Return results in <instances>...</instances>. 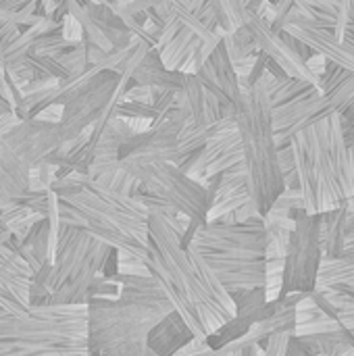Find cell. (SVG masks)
Masks as SVG:
<instances>
[{
  "label": "cell",
  "instance_id": "23",
  "mask_svg": "<svg viewBox=\"0 0 354 356\" xmlns=\"http://www.w3.org/2000/svg\"><path fill=\"white\" fill-rule=\"evenodd\" d=\"M200 44H202V40L196 33H192L188 27L182 25L179 31L165 46H161L156 52H159V56H161V60L165 63L167 69L190 73L196 50H198Z\"/></svg>",
  "mask_w": 354,
  "mask_h": 356
},
{
  "label": "cell",
  "instance_id": "18",
  "mask_svg": "<svg viewBox=\"0 0 354 356\" xmlns=\"http://www.w3.org/2000/svg\"><path fill=\"white\" fill-rule=\"evenodd\" d=\"M194 338L196 336L186 325V321L175 311H171L148 332L146 346L156 356H175Z\"/></svg>",
  "mask_w": 354,
  "mask_h": 356
},
{
  "label": "cell",
  "instance_id": "2",
  "mask_svg": "<svg viewBox=\"0 0 354 356\" xmlns=\"http://www.w3.org/2000/svg\"><path fill=\"white\" fill-rule=\"evenodd\" d=\"M50 190L61 225L79 227L117 252L146 257L150 213L136 196L106 190L77 171L56 175Z\"/></svg>",
  "mask_w": 354,
  "mask_h": 356
},
{
  "label": "cell",
  "instance_id": "16",
  "mask_svg": "<svg viewBox=\"0 0 354 356\" xmlns=\"http://www.w3.org/2000/svg\"><path fill=\"white\" fill-rule=\"evenodd\" d=\"M177 106L188 115L194 127H213L223 117H234L236 108H225L198 79L196 73H186L182 88L177 90Z\"/></svg>",
  "mask_w": 354,
  "mask_h": 356
},
{
  "label": "cell",
  "instance_id": "20",
  "mask_svg": "<svg viewBox=\"0 0 354 356\" xmlns=\"http://www.w3.org/2000/svg\"><path fill=\"white\" fill-rule=\"evenodd\" d=\"M119 284L117 300L129 305H142L163 311H173L171 302L165 296L163 286L148 273V275H115Z\"/></svg>",
  "mask_w": 354,
  "mask_h": 356
},
{
  "label": "cell",
  "instance_id": "31",
  "mask_svg": "<svg viewBox=\"0 0 354 356\" xmlns=\"http://www.w3.org/2000/svg\"><path fill=\"white\" fill-rule=\"evenodd\" d=\"M351 73L344 71L342 67H338L336 63L332 60H325V67L323 71L319 73V79H321V92H330L332 88H336L338 83H342L344 79H348Z\"/></svg>",
  "mask_w": 354,
  "mask_h": 356
},
{
  "label": "cell",
  "instance_id": "30",
  "mask_svg": "<svg viewBox=\"0 0 354 356\" xmlns=\"http://www.w3.org/2000/svg\"><path fill=\"white\" fill-rule=\"evenodd\" d=\"M165 0H115V4L111 6L121 19L125 17H140L146 15L148 10H152L154 6H159Z\"/></svg>",
  "mask_w": 354,
  "mask_h": 356
},
{
  "label": "cell",
  "instance_id": "26",
  "mask_svg": "<svg viewBox=\"0 0 354 356\" xmlns=\"http://www.w3.org/2000/svg\"><path fill=\"white\" fill-rule=\"evenodd\" d=\"M115 117L123 119L134 131H146L150 123L156 119V111L152 108V104L121 98L115 106Z\"/></svg>",
  "mask_w": 354,
  "mask_h": 356
},
{
  "label": "cell",
  "instance_id": "21",
  "mask_svg": "<svg viewBox=\"0 0 354 356\" xmlns=\"http://www.w3.org/2000/svg\"><path fill=\"white\" fill-rule=\"evenodd\" d=\"M348 225V204L319 213V244L323 259H338L344 252Z\"/></svg>",
  "mask_w": 354,
  "mask_h": 356
},
{
  "label": "cell",
  "instance_id": "14",
  "mask_svg": "<svg viewBox=\"0 0 354 356\" xmlns=\"http://www.w3.org/2000/svg\"><path fill=\"white\" fill-rule=\"evenodd\" d=\"M336 113L330 98L319 90H311L309 94H303L290 102L271 106V117H273V131H275V142L277 148L286 146L296 134L313 127L328 115Z\"/></svg>",
  "mask_w": 354,
  "mask_h": 356
},
{
  "label": "cell",
  "instance_id": "11",
  "mask_svg": "<svg viewBox=\"0 0 354 356\" xmlns=\"http://www.w3.org/2000/svg\"><path fill=\"white\" fill-rule=\"evenodd\" d=\"M240 163H242V144L236 129V119L223 117L221 121H217L215 134L207 140V144L177 167L184 169L190 177L204 184L207 179L221 175L223 171Z\"/></svg>",
  "mask_w": 354,
  "mask_h": 356
},
{
  "label": "cell",
  "instance_id": "7",
  "mask_svg": "<svg viewBox=\"0 0 354 356\" xmlns=\"http://www.w3.org/2000/svg\"><path fill=\"white\" fill-rule=\"evenodd\" d=\"M88 309V355L117 356L131 344H146L148 332L171 311L129 305L108 298H90Z\"/></svg>",
  "mask_w": 354,
  "mask_h": 356
},
{
  "label": "cell",
  "instance_id": "8",
  "mask_svg": "<svg viewBox=\"0 0 354 356\" xmlns=\"http://www.w3.org/2000/svg\"><path fill=\"white\" fill-rule=\"evenodd\" d=\"M119 167L140 181V188L173 207L188 221L202 225L211 207L209 190L202 181L190 177L169 161H131L119 159Z\"/></svg>",
  "mask_w": 354,
  "mask_h": 356
},
{
  "label": "cell",
  "instance_id": "24",
  "mask_svg": "<svg viewBox=\"0 0 354 356\" xmlns=\"http://www.w3.org/2000/svg\"><path fill=\"white\" fill-rule=\"evenodd\" d=\"M315 288H340L354 294V248H344L338 259H321Z\"/></svg>",
  "mask_w": 354,
  "mask_h": 356
},
{
  "label": "cell",
  "instance_id": "36",
  "mask_svg": "<svg viewBox=\"0 0 354 356\" xmlns=\"http://www.w3.org/2000/svg\"><path fill=\"white\" fill-rule=\"evenodd\" d=\"M52 4H54V13H52V19H56V21H61L65 15H67V4H69V0H52Z\"/></svg>",
  "mask_w": 354,
  "mask_h": 356
},
{
  "label": "cell",
  "instance_id": "6",
  "mask_svg": "<svg viewBox=\"0 0 354 356\" xmlns=\"http://www.w3.org/2000/svg\"><path fill=\"white\" fill-rule=\"evenodd\" d=\"M115 250L79 227L61 225L46 282L50 305H86L90 288Z\"/></svg>",
  "mask_w": 354,
  "mask_h": 356
},
{
  "label": "cell",
  "instance_id": "35",
  "mask_svg": "<svg viewBox=\"0 0 354 356\" xmlns=\"http://www.w3.org/2000/svg\"><path fill=\"white\" fill-rule=\"evenodd\" d=\"M317 356H354V348L351 344H338V346H334V348H330V350H325V353Z\"/></svg>",
  "mask_w": 354,
  "mask_h": 356
},
{
  "label": "cell",
  "instance_id": "15",
  "mask_svg": "<svg viewBox=\"0 0 354 356\" xmlns=\"http://www.w3.org/2000/svg\"><path fill=\"white\" fill-rule=\"evenodd\" d=\"M196 75L202 81V86L225 108H236V104L242 96V86H240V77L234 69V63L223 46V40L215 46V50L209 54V58L200 65Z\"/></svg>",
  "mask_w": 354,
  "mask_h": 356
},
{
  "label": "cell",
  "instance_id": "29",
  "mask_svg": "<svg viewBox=\"0 0 354 356\" xmlns=\"http://www.w3.org/2000/svg\"><path fill=\"white\" fill-rule=\"evenodd\" d=\"M58 63L63 65V69L67 71V75H81L86 73L92 65L88 63V46L86 42H77L71 50L63 52L61 56H56Z\"/></svg>",
  "mask_w": 354,
  "mask_h": 356
},
{
  "label": "cell",
  "instance_id": "1",
  "mask_svg": "<svg viewBox=\"0 0 354 356\" xmlns=\"http://www.w3.org/2000/svg\"><path fill=\"white\" fill-rule=\"evenodd\" d=\"M188 223L150 213L144 263L194 336L209 340L236 317V302L207 261L184 244Z\"/></svg>",
  "mask_w": 354,
  "mask_h": 356
},
{
  "label": "cell",
  "instance_id": "28",
  "mask_svg": "<svg viewBox=\"0 0 354 356\" xmlns=\"http://www.w3.org/2000/svg\"><path fill=\"white\" fill-rule=\"evenodd\" d=\"M223 46L232 58V63H240V60H246V58H252L257 56V44L252 40V33L248 29V25H242L230 33H223Z\"/></svg>",
  "mask_w": 354,
  "mask_h": 356
},
{
  "label": "cell",
  "instance_id": "25",
  "mask_svg": "<svg viewBox=\"0 0 354 356\" xmlns=\"http://www.w3.org/2000/svg\"><path fill=\"white\" fill-rule=\"evenodd\" d=\"M44 15L42 0H0V23L29 27Z\"/></svg>",
  "mask_w": 354,
  "mask_h": 356
},
{
  "label": "cell",
  "instance_id": "10",
  "mask_svg": "<svg viewBox=\"0 0 354 356\" xmlns=\"http://www.w3.org/2000/svg\"><path fill=\"white\" fill-rule=\"evenodd\" d=\"M319 244V215H303L294 221L284 257L282 296L311 294L317 286L321 265Z\"/></svg>",
  "mask_w": 354,
  "mask_h": 356
},
{
  "label": "cell",
  "instance_id": "9",
  "mask_svg": "<svg viewBox=\"0 0 354 356\" xmlns=\"http://www.w3.org/2000/svg\"><path fill=\"white\" fill-rule=\"evenodd\" d=\"M129 86L127 79L119 77L113 71L98 69L83 92H79L71 102H67L58 117V127L63 131L65 142L79 138L90 131V127L111 108L117 106L125 88Z\"/></svg>",
  "mask_w": 354,
  "mask_h": 356
},
{
  "label": "cell",
  "instance_id": "5",
  "mask_svg": "<svg viewBox=\"0 0 354 356\" xmlns=\"http://www.w3.org/2000/svg\"><path fill=\"white\" fill-rule=\"evenodd\" d=\"M234 119L242 144V163L248 179V194L257 213L265 217L277 196L286 190V186L280 171L271 102L263 77L242 90Z\"/></svg>",
  "mask_w": 354,
  "mask_h": 356
},
{
  "label": "cell",
  "instance_id": "13",
  "mask_svg": "<svg viewBox=\"0 0 354 356\" xmlns=\"http://www.w3.org/2000/svg\"><path fill=\"white\" fill-rule=\"evenodd\" d=\"M248 29L252 33V40L257 44V50L263 52L269 60H273L288 77H296L303 81L313 83L315 88L321 90V79L319 75L311 69V65L282 38L280 31H275L265 15L250 13L248 17Z\"/></svg>",
  "mask_w": 354,
  "mask_h": 356
},
{
  "label": "cell",
  "instance_id": "3",
  "mask_svg": "<svg viewBox=\"0 0 354 356\" xmlns=\"http://www.w3.org/2000/svg\"><path fill=\"white\" fill-rule=\"evenodd\" d=\"M188 246L200 254L230 294L265 286L267 229L263 217L242 223L209 221L194 229Z\"/></svg>",
  "mask_w": 354,
  "mask_h": 356
},
{
  "label": "cell",
  "instance_id": "33",
  "mask_svg": "<svg viewBox=\"0 0 354 356\" xmlns=\"http://www.w3.org/2000/svg\"><path fill=\"white\" fill-rule=\"evenodd\" d=\"M286 356H313L303 344L296 336H290L288 338V346H286Z\"/></svg>",
  "mask_w": 354,
  "mask_h": 356
},
{
  "label": "cell",
  "instance_id": "17",
  "mask_svg": "<svg viewBox=\"0 0 354 356\" xmlns=\"http://www.w3.org/2000/svg\"><path fill=\"white\" fill-rule=\"evenodd\" d=\"M286 31L305 42L315 54H321L325 60L336 63L338 67L354 75V40L338 38L332 29H317L305 25H292Z\"/></svg>",
  "mask_w": 354,
  "mask_h": 356
},
{
  "label": "cell",
  "instance_id": "4",
  "mask_svg": "<svg viewBox=\"0 0 354 356\" xmlns=\"http://www.w3.org/2000/svg\"><path fill=\"white\" fill-rule=\"evenodd\" d=\"M88 355L86 305H44L8 313L0 309V356Z\"/></svg>",
  "mask_w": 354,
  "mask_h": 356
},
{
  "label": "cell",
  "instance_id": "12",
  "mask_svg": "<svg viewBox=\"0 0 354 356\" xmlns=\"http://www.w3.org/2000/svg\"><path fill=\"white\" fill-rule=\"evenodd\" d=\"M0 144L6 146L29 169H33L38 165H44L65 144V138L58 121L29 117L19 119L8 131H4L0 136Z\"/></svg>",
  "mask_w": 354,
  "mask_h": 356
},
{
  "label": "cell",
  "instance_id": "34",
  "mask_svg": "<svg viewBox=\"0 0 354 356\" xmlns=\"http://www.w3.org/2000/svg\"><path fill=\"white\" fill-rule=\"evenodd\" d=\"M117 356H156L146 344H131L127 348H123Z\"/></svg>",
  "mask_w": 354,
  "mask_h": 356
},
{
  "label": "cell",
  "instance_id": "38",
  "mask_svg": "<svg viewBox=\"0 0 354 356\" xmlns=\"http://www.w3.org/2000/svg\"><path fill=\"white\" fill-rule=\"evenodd\" d=\"M225 348H227V355L225 356H244V350H236V348H232L230 344H223Z\"/></svg>",
  "mask_w": 354,
  "mask_h": 356
},
{
  "label": "cell",
  "instance_id": "22",
  "mask_svg": "<svg viewBox=\"0 0 354 356\" xmlns=\"http://www.w3.org/2000/svg\"><path fill=\"white\" fill-rule=\"evenodd\" d=\"M31 169L0 144V200H19L29 192Z\"/></svg>",
  "mask_w": 354,
  "mask_h": 356
},
{
  "label": "cell",
  "instance_id": "37",
  "mask_svg": "<svg viewBox=\"0 0 354 356\" xmlns=\"http://www.w3.org/2000/svg\"><path fill=\"white\" fill-rule=\"evenodd\" d=\"M340 115H342V119H344V121H348V123H353L354 125V98H353V102H351V104L340 113Z\"/></svg>",
  "mask_w": 354,
  "mask_h": 356
},
{
  "label": "cell",
  "instance_id": "27",
  "mask_svg": "<svg viewBox=\"0 0 354 356\" xmlns=\"http://www.w3.org/2000/svg\"><path fill=\"white\" fill-rule=\"evenodd\" d=\"M209 4L213 6L217 21H219V27L225 33L248 23L250 13H248L244 0H209Z\"/></svg>",
  "mask_w": 354,
  "mask_h": 356
},
{
  "label": "cell",
  "instance_id": "19",
  "mask_svg": "<svg viewBox=\"0 0 354 356\" xmlns=\"http://www.w3.org/2000/svg\"><path fill=\"white\" fill-rule=\"evenodd\" d=\"M186 73L184 71H173L167 69L165 63L161 60L156 48L146 50V54L140 58V63L136 65V69L129 75V83L136 86H146L150 90H169V92H177L184 83Z\"/></svg>",
  "mask_w": 354,
  "mask_h": 356
},
{
  "label": "cell",
  "instance_id": "32",
  "mask_svg": "<svg viewBox=\"0 0 354 356\" xmlns=\"http://www.w3.org/2000/svg\"><path fill=\"white\" fill-rule=\"evenodd\" d=\"M292 334H273L269 336L261 346H263V356H286V346L288 338Z\"/></svg>",
  "mask_w": 354,
  "mask_h": 356
}]
</instances>
